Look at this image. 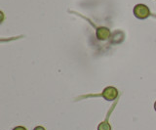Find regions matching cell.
I'll use <instances>...</instances> for the list:
<instances>
[{
    "label": "cell",
    "mask_w": 156,
    "mask_h": 130,
    "mask_svg": "<svg viewBox=\"0 0 156 130\" xmlns=\"http://www.w3.org/2000/svg\"><path fill=\"white\" fill-rule=\"evenodd\" d=\"M96 34L99 40H106L110 36V31L109 28H107L105 27H101L97 30Z\"/></svg>",
    "instance_id": "3957f363"
},
{
    "label": "cell",
    "mask_w": 156,
    "mask_h": 130,
    "mask_svg": "<svg viewBox=\"0 0 156 130\" xmlns=\"http://www.w3.org/2000/svg\"><path fill=\"white\" fill-rule=\"evenodd\" d=\"M13 130H27L24 127H23V126H17V127H15Z\"/></svg>",
    "instance_id": "5b68a950"
},
{
    "label": "cell",
    "mask_w": 156,
    "mask_h": 130,
    "mask_svg": "<svg viewBox=\"0 0 156 130\" xmlns=\"http://www.w3.org/2000/svg\"><path fill=\"white\" fill-rule=\"evenodd\" d=\"M134 15L138 19L144 20L150 16V10L144 4H138L134 7Z\"/></svg>",
    "instance_id": "6da1fadb"
},
{
    "label": "cell",
    "mask_w": 156,
    "mask_h": 130,
    "mask_svg": "<svg viewBox=\"0 0 156 130\" xmlns=\"http://www.w3.org/2000/svg\"><path fill=\"white\" fill-rule=\"evenodd\" d=\"M101 96L106 101H113L117 98V96H118V90H117L115 87L108 86V87L104 89V91H102V93H101Z\"/></svg>",
    "instance_id": "7a4b0ae2"
},
{
    "label": "cell",
    "mask_w": 156,
    "mask_h": 130,
    "mask_svg": "<svg viewBox=\"0 0 156 130\" xmlns=\"http://www.w3.org/2000/svg\"><path fill=\"white\" fill-rule=\"evenodd\" d=\"M33 130H45V128L42 127V126H37V127L34 128Z\"/></svg>",
    "instance_id": "8992f818"
},
{
    "label": "cell",
    "mask_w": 156,
    "mask_h": 130,
    "mask_svg": "<svg viewBox=\"0 0 156 130\" xmlns=\"http://www.w3.org/2000/svg\"><path fill=\"white\" fill-rule=\"evenodd\" d=\"M98 130H111V126L110 124L107 121H104L99 124L98 126Z\"/></svg>",
    "instance_id": "277c9868"
},
{
    "label": "cell",
    "mask_w": 156,
    "mask_h": 130,
    "mask_svg": "<svg viewBox=\"0 0 156 130\" xmlns=\"http://www.w3.org/2000/svg\"><path fill=\"white\" fill-rule=\"evenodd\" d=\"M154 110H156V102H155V103H154Z\"/></svg>",
    "instance_id": "52a82bcc"
}]
</instances>
